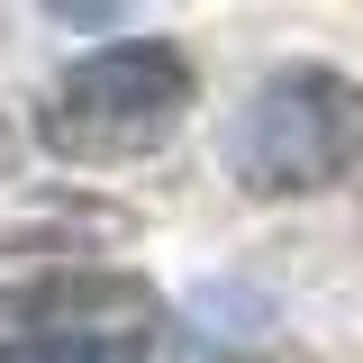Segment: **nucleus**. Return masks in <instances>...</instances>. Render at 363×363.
I'll return each mask as SVG.
<instances>
[{
	"mask_svg": "<svg viewBox=\"0 0 363 363\" xmlns=\"http://www.w3.org/2000/svg\"><path fill=\"white\" fill-rule=\"evenodd\" d=\"M164 300L145 272L55 264L0 291V363H155Z\"/></svg>",
	"mask_w": 363,
	"mask_h": 363,
	"instance_id": "nucleus-3",
	"label": "nucleus"
},
{
	"mask_svg": "<svg viewBox=\"0 0 363 363\" xmlns=\"http://www.w3.org/2000/svg\"><path fill=\"white\" fill-rule=\"evenodd\" d=\"M55 9H64V18H82V28H100V18H109L118 0H55Z\"/></svg>",
	"mask_w": 363,
	"mask_h": 363,
	"instance_id": "nucleus-4",
	"label": "nucleus"
},
{
	"mask_svg": "<svg viewBox=\"0 0 363 363\" xmlns=\"http://www.w3.org/2000/svg\"><path fill=\"white\" fill-rule=\"evenodd\" d=\"M191 55L164 37H118V45H91L64 82L45 91L37 136L45 155L64 164H145L155 145H173L182 118H191Z\"/></svg>",
	"mask_w": 363,
	"mask_h": 363,
	"instance_id": "nucleus-1",
	"label": "nucleus"
},
{
	"mask_svg": "<svg viewBox=\"0 0 363 363\" xmlns=\"http://www.w3.org/2000/svg\"><path fill=\"white\" fill-rule=\"evenodd\" d=\"M218 155L236 173V191H255V200L327 191L336 173L363 164V91L336 64H281L236 100Z\"/></svg>",
	"mask_w": 363,
	"mask_h": 363,
	"instance_id": "nucleus-2",
	"label": "nucleus"
}]
</instances>
